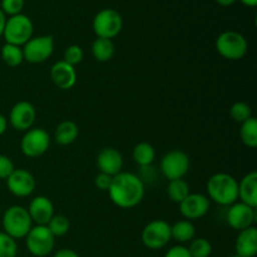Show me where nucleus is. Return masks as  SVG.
Here are the masks:
<instances>
[{"label":"nucleus","instance_id":"f257e3e1","mask_svg":"<svg viewBox=\"0 0 257 257\" xmlns=\"http://www.w3.org/2000/svg\"><path fill=\"white\" fill-rule=\"evenodd\" d=\"M109 198L120 208H133L142 202L145 197V183L138 176L131 172H120L112 180Z\"/></svg>","mask_w":257,"mask_h":257},{"label":"nucleus","instance_id":"f03ea898","mask_svg":"<svg viewBox=\"0 0 257 257\" xmlns=\"http://www.w3.org/2000/svg\"><path fill=\"white\" fill-rule=\"evenodd\" d=\"M208 200L220 206H231L238 200V182L228 173H215L207 181Z\"/></svg>","mask_w":257,"mask_h":257},{"label":"nucleus","instance_id":"7ed1b4c3","mask_svg":"<svg viewBox=\"0 0 257 257\" xmlns=\"http://www.w3.org/2000/svg\"><path fill=\"white\" fill-rule=\"evenodd\" d=\"M33 227V221L25 207L19 205L10 206L3 215V228L8 236L14 240L24 238Z\"/></svg>","mask_w":257,"mask_h":257},{"label":"nucleus","instance_id":"20e7f679","mask_svg":"<svg viewBox=\"0 0 257 257\" xmlns=\"http://www.w3.org/2000/svg\"><path fill=\"white\" fill-rule=\"evenodd\" d=\"M247 39L236 30H226L216 39V50L227 60H240L247 54Z\"/></svg>","mask_w":257,"mask_h":257},{"label":"nucleus","instance_id":"39448f33","mask_svg":"<svg viewBox=\"0 0 257 257\" xmlns=\"http://www.w3.org/2000/svg\"><path fill=\"white\" fill-rule=\"evenodd\" d=\"M34 25L30 18L24 14H18L7 19L3 37L8 44L22 47L28 40L32 39Z\"/></svg>","mask_w":257,"mask_h":257},{"label":"nucleus","instance_id":"423d86ee","mask_svg":"<svg viewBox=\"0 0 257 257\" xmlns=\"http://www.w3.org/2000/svg\"><path fill=\"white\" fill-rule=\"evenodd\" d=\"M92 27L97 38L112 40L122 32L123 19L117 10L108 8L95 14Z\"/></svg>","mask_w":257,"mask_h":257},{"label":"nucleus","instance_id":"0eeeda50","mask_svg":"<svg viewBox=\"0 0 257 257\" xmlns=\"http://www.w3.org/2000/svg\"><path fill=\"white\" fill-rule=\"evenodd\" d=\"M24 60L32 64H40L49 59L54 50V38L52 35L33 37L23 45Z\"/></svg>","mask_w":257,"mask_h":257},{"label":"nucleus","instance_id":"6e6552de","mask_svg":"<svg viewBox=\"0 0 257 257\" xmlns=\"http://www.w3.org/2000/svg\"><path fill=\"white\" fill-rule=\"evenodd\" d=\"M27 248L33 256L45 257L54 248L55 237L52 235L47 226L37 225L25 236Z\"/></svg>","mask_w":257,"mask_h":257},{"label":"nucleus","instance_id":"1a4fd4ad","mask_svg":"<svg viewBox=\"0 0 257 257\" xmlns=\"http://www.w3.org/2000/svg\"><path fill=\"white\" fill-rule=\"evenodd\" d=\"M190 157L180 150L166 153L161 160V172L168 181L181 180L190 171Z\"/></svg>","mask_w":257,"mask_h":257},{"label":"nucleus","instance_id":"9d476101","mask_svg":"<svg viewBox=\"0 0 257 257\" xmlns=\"http://www.w3.org/2000/svg\"><path fill=\"white\" fill-rule=\"evenodd\" d=\"M142 243L150 250H160L167 246L172 240L171 237V225L163 220H155L147 223L141 235Z\"/></svg>","mask_w":257,"mask_h":257},{"label":"nucleus","instance_id":"9b49d317","mask_svg":"<svg viewBox=\"0 0 257 257\" xmlns=\"http://www.w3.org/2000/svg\"><path fill=\"white\" fill-rule=\"evenodd\" d=\"M50 146V136L43 128H30L23 136L20 148L23 155L37 158L44 155Z\"/></svg>","mask_w":257,"mask_h":257},{"label":"nucleus","instance_id":"f8f14e48","mask_svg":"<svg viewBox=\"0 0 257 257\" xmlns=\"http://www.w3.org/2000/svg\"><path fill=\"white\" fill-rule=\"evenodd\" d=\"M256 208L250 207L242 202H235L228 207L227 220L228 226L236 231H242L251 227L256 221Z\"/></svg>","mask_w":257,"mask_h":257},{"label":"nucleus","instance_id":"ddd939ff","mask_svg":"<svg viewBox=\"0 0 257 257\" xmlns=\"http://www.w3.org/2000/svg\"><path fill=\"white\" fill-rule=\"evenodd\" d=\"M35 118H37V110L34 105L27 100H22L13 105L9 114V122L14 130L27 132L33 127Z\"/></svg>","mask_w":257,"mask_h":257},{"label":"nucleus","instance_id":"4468645a","mask_svg":"<svg viewBox=\"0 0 257 257\" xmlns=\"http://www.w3.org/2000/svg\"><path fill=\"white\" fill-rule=\"evenodd\" d=\"M7 186L10 193L17 197H28L32 195L35 190V178L29 171L18 168L7 178Z\"/></svg>","mask_w":257,"mask_h":257},{"label":"nucleus","instance_id":"2eb2a0df","mask_svg":"<svg viewBox=\"0 0 257 257\" xmlns=\"http://www.w3.org/2000/svg\"><path fill=\"white\" fill-rule=\"evenodd\" d=\"M210 210V200L202 193H190L180 203V212L185 220L192 221L202 218Z\"/></svg>","mask_w":257,"mask_h":257},{"label":"nucleus","instance_id":"dca6fc26","mask_svg":"<svg viewBox=\"0 0 257 257\" xmlns=\"http://www.w3.org/2000/svg\"><path fill=\"white\" fill-rule=\"evenodd\" d=\"M50 79L59 89H72L77 83V72L73 65L68 64L64 60H59L50 68Z\"/></svg>","mask_w":257,"mask_h":257},{"label":"nucleus","instance_id":"f3484780","mask_svg":"<svg viewBox=\"0 0 257 257\" xmlns=\"http://www.w3.org/2000/svg\"><path fill=\"white\" fill-rule=\"evenodd\" d=\"M97 166L99 168V172L114 177L115 175L122 172L123 157L119 151L115 148L105 147L98 153Z\"/></svg>","mask_w":257,"mask_h":257},{"label":"nucleus","instance_id":"a211bd4d","mask_svg":"<svg viewBox=\"0 0 257 257\" xmlns=\"http://www.w3.org/2000/svg\"><path fill=\"white\" fill-rule=\"evenodd\" d=\"M27 210L33 222L40 226H47L50 218L54 216L53 202L45 196H37V197L33 198Z\"/></svg>","mask_w":257,"mask_h":257},{"label":"nucleus","instance_id":"6ab92c4d","mask_svg":"<svg viewBox=\"0 0 257 257\" xmlns=\"http://www.w3.org/2000/svg\"><path fill=\"white\" fill-rule=\"evenodd\" d=\"M236 255L240 257H255L257 253V230L256 227L246 228L238 232L235 243Z\"/></svg>","mask_w":257,"mask_h":257},{"label":"nucleus","instance_id":"aec40b11","mask_svg":"<svg viewBox=\"0 0 257 257\" xmlns=\"http://www.w3.org/2000/svg\"><path fill=\"white\" fill-rule=\"evenodd\" d=\"M238 198L250 207H257V172L247 173L238 182Z\"/></svg>","mask_w":257,"mask_h":257},{"label":"nucleus","instance_id":"412c9836","mask_svg":"<svg viewBox=\"0 0 257 257\" xmlns=\"http://www.w3.org/2000/svg\"><path fill=\"white\" fill-rule=\"evenodd\" d=\"M79 135V128L73 120H63L55 128L54 140L60 146H69L74 142Z\"/></svg>","mask_w":257,"mask_h":257},{"label":"nucleus","instance_id":"4be33fe9","mask_svg":"<svg viewBox=\"0 0 257 257\" xmlns=\"http://www.w3.org/2000/svg\"><path fill=\"white\" fill-rule=\"evenodd\" d=\"M196 227L191 221L181 220L171 226V237L180 243L190 242L195 238Z\"/></svg>","mask_w":257,"mask_h":257},{"label":"nucleus","instance_id":"5701e85b","mask_svg":"<svg viewBox=\"0 0 257 257\" xmlns=\"http://www.w3.org/2000/svg\"><path fill=\"white\" fill-rule=\"evenodd\" d=\"M115 47L114 43L110 39L104 38H97L92 44V54L97 62L105 63L109 62L114 57Z\"/></svg>","mask_w":257,"mask_h":257},{"label":"nucleus","instance_id":"b1692460","mask_svg":"<svg viewBox=\"0 0 257 257\" xmlns=\"http://www.w3.org/2000/svg\"><path fill=\"white\" fill-rule=\"evenodd\" d=\"M133 161L141 167H150L156 160V151L152 145L147 142H141L133 148Z\"/></svg>","mask_w":257,"mask_h":257},{"label":"nucleus","instance_id":"393cba45","mask_svg":"<svg viewBox=\"0 0 257 257\" xmlns=\"http://www.w3.org/2000/svg\"><path fill=\"white\" fill-rule=\"evenodd\" d=\"M190 193V185L183 178H181V180H173L168 182L167 195L172 202L180 205Z\"/></svg>","mask_w":257,"mask_h":257},{"label":"nucleus","instance_id":"a878e982","mask_svg":"<svg viewBox=\"0 0 257 257\" xmlns=\"http://www.w3.org/2000/svg\"><path fill=\"white\" fill-rule=\"evenodd\" d=\"M240 138L245 146L250 148L257 147V119L251 117L250 119L241 123Z\"/></svg>","mask_w":257,"mask_h":257},{"label":"nucleus","instance_id":"bb28decb","mask_svg":"<svg viewBox=\"0 0 257 257\" xmlns=\"http://www.w3.org/2000/svg\"><path fill=\"white\" fill-rule=\"evenodd\" d=\"M2 59L8 67H18L24 60L22 47L5 43L2 48Z\"/></svg>","mask_w":257,"mask_h":257},{"label":"nucleus","instance_id":"cd10ccee","mask_svg":"<svg viewBox=\"0 0 257 257\" xmlns=\"http://www.w3.org/2000/svg\"><path fill=\"white\" fill-rule=\"evenodd\" d=\"M187 250L191 257H210L212 253V245L207 238L198 237L190 241Z\"/></svg>","mask_w":257,"mask_h":257},{"label":"nucleus","instance_id":"c85d7f7f","mask_svg":"<svg viewBox=\"0 0 257 257\" xmlns=\"http://www.w3.org/2000/svg\"><path fill=\"white\" fill-rule=\"evenodd\" d=\"M47 227L49 228V231L54 237H60V236H64L69 231L70 222L65 216L54 215L48 222Z\"/></svg>","mask_w":257,"mask_h":257},{"label":"nucleus","instance_id":"c756f323","mask_svg":"<svg viewBox=\"0 0 257 257\" xmlns=\"http://www.w3.org/2000/svg\"><path fill=\"white\" fill-rule=\"evenodd\" d=\"M230 115L235 122L243 123L245 120L250 119L252 117V109H251L247 103L236 102L230 108Z\"/></svg>","mask_w":257,"mask_h":257},{"label":"nucleus","instance_id":"7c9ffc66","mask_svg":"<svg viewBox=\"0 0 257 257\" xmlns=\"http://www.w3.org/2000/svg\"><path fill=\"white\" fill-rule=\"evenodd\" d=\"M17 241L5 232H0V257H17Z\"/></svg>","mask_w":257,"mask_h":257},{"label":"nucleus","instance_id":"2f4dec72","mask_svg":"<svg viewBox=\"0 0 257 257\" xmlns=\"http://www.w3.org/2000/svg\"><path fill=\"white\" fill-rule=\"evenodd\" d=\"M83 57H84V53H83L82 48L77 44H73V45H69V47L65 49L63 60H64L65 63H68V64L74 67V65L79 64V63L82 62Z\"/></svg>","mask_w":257,"mask_h":257},{"label":"nucleus","instance_id":"473e14b6","mask_svg":"<svg viewBox=\"0 0 257 257\" xmlns=\"http://www.w3.org/2000/svg\"><path fill=\"white\" fill-rule=\"evenodd\" d=\"M25 0H2L0 9L5 15L14 17V15L22 14L24 9Z\"/></svg>","mask_w":257,"mask_h":257},{"label":"nucleus","instance_id":"72a5a7b5","mask_svg":"<svg viewBox=\"0 0 257 257\" xmlns=\"http://www.w3.org/2000/svg\"><path fill=\"white\" fill-rule=\"evenodd\" d=\"M15 167L13 161L8 156L0 155V180H7L13 172Z\"/></svg>","mask_w":257,"mask_h":257},{"label":"nucleus","instance_id":"f704fd0d","mask_svg":"<svg viewBox=\"0 0 257 257\" xmlns=\"http://www.w3.org/2000/svg\"><path fill=\"white\" fill-rule=\"evenodd\" d=\"M112 176H108L105 173L99 172L94 178V185L98 190L100 191H108L109 190L110 185H112Z\"/></svg>","mask_w":257,"mask_h":257},{"label":"nucleus","instance_id":"c9c22d12","mask_svg":"<svg viewBox=\"0 0 257 257\" xmlns=\"http://www.w3.org/2000/svg\"><path fill=\"white\" fill-rule=\"evenodd\" d=\"M165 257H191V255H190V252H188L187 247L177 245V246H173V247H171L170 250L166 252Z\"/></svg>","mask_w":257,"mask_h":257},{"label":"nucleus","instance_id":"e433bc0d","mask_svg":"<svg viewBox=\"0 0 257 257\" xmlns=\"http://www.w3.org/2000/svg\"><path fill=\"white\" fill-rule=\"evenodd\" d=\"M53 257H79V255L75 251L70 250V248H60L54 253Z\"/></svg>","mask_w":257,"mask_h":257},{"label":"nucleus","instance_id":"4c0bfd02","mask_svg":"<svg viewBox=\"0 0 257 257\" xmlns=\"http://www.w3.org/2000/svg\"><path fill=\"white\" fill-rule=\"evenodd\" d=\"M8 130V119L3 114H0V136L4 135Z\"/></svg>","mask_w":257,"mask_h":257},{"label":"nucleus","instance_id":"58836bf2","mask_svg":"<svg viewBox=\"0 0 257 257\" xmlns=\"http://www.w3.org/2000/svg\"><path fill=\"white\" fill-rule=\"evenodd\" d=\"M5 23H7V15L2 12L0 9V37H3V33H4V27Z\"/></svg>","mask_w":257,"mask_h":257},{"label":"nucleus","instance_id":"ea45409f","mask_svg":"<svg viewBox=\"0 0 257 257\" xmlns=\"http://www.w3.org/2000/svg\"><path fill=\"white\" fill-rule=\"evenodd\" d=\"M215 2L221 7H231V5L235 4L236 0H215Z\"/></svg>","mask_w":257,"mask_h":257},{"label":"nucleus","instance_id":"a19ab883","mask_svg":"<svg viewBox=\"0 0 257 257\" xmlns=\"http://www.w3.org/2000/svg\"><path fill=\"white\" fill-rule=\"evenodd\" d=\"M241 3H242L245 7H248V8H255L257 5V0H240Z\"/></svg>","mask_w":257,"mask_h":257},{"label":"nucleus","instance_id":"79ce46f5","mask_svg":"<svg viewBox=\"0 0 257 257\" xmlns=\"http://www.w3.org/2000/svg\"><path fill=\"white\" fill-rule=\"evenodd\" d=\"M230 257H240V256H237V255H233V256H230Z\"/></svg>","mask_w":257,"mask_h":257}]
</instances>
